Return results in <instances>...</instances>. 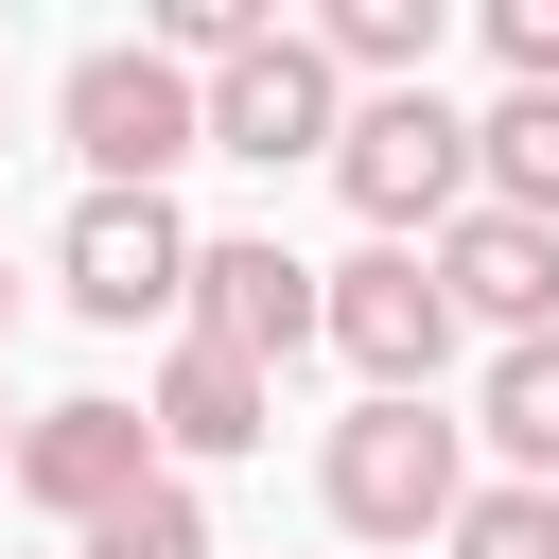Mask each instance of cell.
<instances>
[{"instance_id": "4", "label": "cell", "mask_w": 559, "mask_h": 559, "mask_svg": "<svg viewBox=\"0 0 559 559\" xmlns=\"http://www.w3.org/2000/svg\"><path fill=\"white\" fill-rule=\"evenodd\" d=\"M192 245L210 227H175V192H87L52 227V280H70L87 332H140V314H192Z\"/></svg>"}, {"instance_id": "1", "label": "cell", "mask_w": 559, "mask_h": 559, "mask_svg": "<svg viewBox=\"0 0 559 559\" xmlns=\"http://www.w3.org/2000/svg\"><path fill=\"white\" fill-rule=\"evenodd\" d=\"M454 507H472V419H437V402L332 419V524L349 542H454Z\"/></svg>"}, {"instance_id": "18", "label": "cell", "mask_w": 559, "mask_h": 559, "mask_svg": "<svg viewBox=\"0 0 559 559\" xmlns=\"http://www.w3.org/2000/svg\"><path fill=\"white\" fill-rule=\"evenodd\" d=\"M0 332H17V280H0Z\"/></svg>"}, {"instance_id": "12", "label": "cell", "mask_w": 559, "mask_h": 559, "mask_svg": "<svg viewBox=\"0 0 559 559\" xmlns=\"http://www.w3.org/2000/svg\"><path fill=\"white\" fill-rule=\"evenodd\" d=\"M472 192L524 210V227H559V87H507V105L472 122Z\"/></svg>"}, {"instance_id": "8", "label": "cell", "mask_w": 559, "mask_h": 559, "mask_svg": "<svg viewBox=\"0 0 559 559\" xmlns=\"http://www.w3.org/2000/svg\"><path fill=\"white\" fill-rule=\"evenodd\" d=\"M17 489L87 542L105 507H140V489H157V419H140V402H105V384H87V402H35V419H17Z\"/></svg>"}, {"instance_id": "13", "label": "cell", "mask_w": 559, "mask_h": 559, "mask_svg": "<svg viewBox=\"0 0 559 559\" xmlns=\"http://www.w3.org/2000/svg\"><path fill=\"white\" fill-rule=\"evenodd\" d=\"M472 437L507 454V489H559V332H542V349H489V402H472Z\"/></svg>"}, {"instance_id": "2", "label": "cell", "mask_w": 559, "mask_h": 559, "mask_svg": "<svg viewBox=\"0 0 559 559\" xmlns=\"http://www.w3.org/2000/svg\"><path fill=\"white\" fill-rule=\"evenodd\" d=\"M70 157H87V192H157L175 157H210V87L157 35H105V52H70Z\"/></svg>"}, {"instance_id": "10", "label": "cell", "mask_w": 559, "mask_h": 559, "mask_svg": "<svg viewBox=\"0 0 559 559\" xmlns=\"http://www.w3.org/2000/svg\"><path fill=\"white\" fill-rule=\"evenodd\" d=\"M140 419H157L175 454H262V437H280V384L175 332V349H157V384H140Z\"/></svg>"}, {"instance_id": "11", "label": "cell", "mask_w": 559, "mask_h": 559, "mask_svg": "<svg viewBox=\"0 0 559 559\" xmlns=\"http://www.w3.org/2000/svg\"><path fill=\"white\" fill-rule=\"evenodd\" d=\"M297 35L332 52V87H437V0H332Z\"/></svg>"}, {"instance_id": "7", "label": "cell", "mask_w": 559, "mask_h": 559, "mask_svg": "<svg viewBox=\"0 0 559 559\" xmlns=\"http://www.w3.org/2000/svg\"><path fill=\"white\" fill-rule=\"evenodd\" d=\"M349 140V87H332V52L280 17L245 70H210V157H245V175H297V157H332Z\"/></svg>"}, {"instance_id": "6", "label": "cell", "mask_w": 559, "mask_h": 559, "mask_svg": "<svg viewBox=\"0 0 559 559\" xmlns=\"http://www.w3.org/2000/svg\"><path fill=\"white\" fill-rule=\"evenodd\" d=\"M314 332L367 367V402H437V367H454V297H437V262H419V245L332 262V314H314Z\"/></svg>"}, {"instance_id": "9", "label": "cell", "mask_w": 559, "mask_h": 559, "mask_svg": "<svg viewBox=\"0 0 559 559\" xmlns=\"http://www.w3.org/2000/svg\"><path fill=\"white\" fill-rule=\"evenodd\" d=\"M419 262H437L454 332H507V349H542V332H559V227H524V210H489V192H472Z\"/></svg>"}, {"instance_id": "3", "label": "cell", "mask_w": 559, "mask_h": 559, "mask_svg": "<svg viewBox=\"0 0 559 559\" xmlns=\"http://www.w3.org/2000/svg\"><path fill=\"white\" fill-rule=\"evenodd\" d=\"M332 192L367 210V245H437V227L472 210V122H454L437 87H367L349 140H332Z\"/></svg>"}, {"instance_id": "15", "label": "cell", "mask_w": 559, "mask_h": 559, "mask_svg": "<svg viewBox=\"0 0 559 559\" xmlns=\"http://www.w3.org/2000/svg\"><path fill=\"white\" fill-rule=\"evenodd\" d=\"M454 559H559V489H507V472H489V489L454 507Z\"/></svg>"}, {"instance_id": "16", "label": "cell", "mask_w": 559, "mask_h": 559, "mask_svg": "<svg viewBox=\"0 0 559 559\" xmlns=\"http://www.w3.org/2000/svg\"><path fill=\"white\" fill-rule=\"evenodd\" d=\"M489 70L507 87H559V0H489Z\"/></svg>"}, {"instance_id": "14", "label": "cell", "mask_w": 559, "mask_h": 559, "mask_svg": "<svg viewBox=\"0 0 559 559\" xmlns=\"http://www.w3.org/2000/svg\"><path fill=\"white\" fill-rule=\"evenodd\" d=\"M70 559H210V507H192V489L157 472V489H140V507H105V524H87Z\"/></svg>"}, {"instance_id": "5", "label": "cell", "mask_w": 559, "mask_h": 559, "mask_svg": "<svg viewBox=\"0 0 559 559\" xmlns=\"http://www.w3.org/2000/svg\"><path fill=\"white\" fill-rule=\"evenodd\" d=\"M314 314H332V280H314L280 227H210V245H192V314H175L192 349H227V367L280 384V367L314 349Z\"/></svg>"}, {"instance_id": "17", "label": "cell", "mask_w": 559, "mask_h": 559, "mask_svg": "<svg viewBox=\"0 0 559 559\" xmlns=\"http://www.w3.org/2000/svg\"><path fill=\"white\" fill-rule=\"evenodd\" d=\"M0 489H17V419H0Z\"/></svg>"}]
</instances>
